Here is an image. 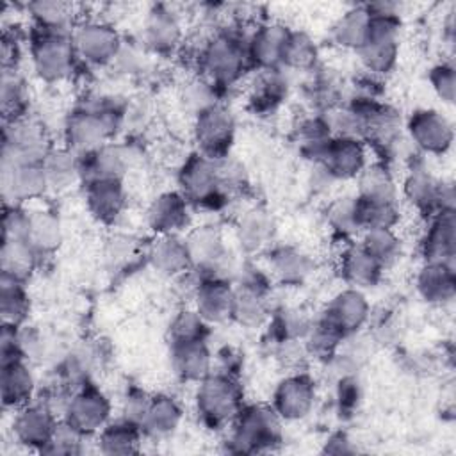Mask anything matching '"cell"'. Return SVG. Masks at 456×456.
Instances as JSON below:
<instances>
[{
    "mask_svg": "<svg viewBox=\"0 0 456 456\" xmlns=\"http://www.w3.org/2000/svg\"><path fill=\"white\" fill-rule=\"evenodd\" d=\"M126 103L128 100L114 94H87L64 121L62 146L77 155H86L112 142L123 128Z\"/></svg>",
    "mask_w": 456,
    "mask_h": 456,
    "instance_id": "obj_1",
    "label": "cell"
},
{
    "mask_svg": "<svg viewBox=\"0 0 456 456\" xmlns=\"http://www.w3.org/2000/svg\"><path fill=\"white\" fill-rule=\"evenodd\" d=\"M201 77L219 91L237 86L251 69L248 34L226 27L212 34L198 52Z\"/></svg>",
    "mask_w": 456,
    "mask_h": 456,
    "instance_id": "obj_2",
    "label": "cell"
},
{
    "mask_svg": "<svg viewBox=\"0 0 456 456\" xmlns=\"http://www.w3.org/2000/svg\"><path fill=\"white\" fill-rule=\"evenodd\" d=\"M395 4H370L369 28L356 55L369 75L381 77L395 66L399 53L401 18Z\"/></svg>",
    "mask_w": 456,
    "mask_h": 456,
    "instance_id": "obj_3",
    "label": "cell"
},
{
    "mask_svg": "<svg viewBox=\"0 0 456 456\" xmlns=\"http://www.w3.org/2000/svg\"><path fill=\"white\" fill-rule=\"evenodd\" d=\"M283 442V420L271 404H242L228 426L226 449L255 454L274 451Z\"/></svg>",
    "mask_w": 456,
    "mask_h": 456,
    "instance_id": "obj_4",
    "label": "cell"
},
{
    "mask_svg": "<svg viewBox=\"0 0 456 456\" xmlns=\"http://www.w3.org/2000/svg\"><path fill=\"white\" fill-rule=\"evenodd\" d=\"M242 404L244 392L235 374L217 369L196 383L194 408L208 429L228 428Z\"/></svg>",
    "mask_w": 456,
    "mask_h": 456,
    "instance_id": "obj_5",
    "label": "cell"
},
{
    "mask_svg": "<svg viewBox=\"0 0 456 456\" xmlns=\"http://www.w3.org/2000/svg\"><path fill=\"white\" fill-rule=\"evenodd\" d=\"M28 55L36 75L48 84L69 78L78 64L71 30L32 27L28 36Z\"/></svg>",
    "mask_w": 456,
    "mask_h": 456,
    "instance_id": "obj_6",
    "label": "cell"
},
{
    "mask_svg": "<svg viewBox=\"0 0 456 456\" xmlns=\"http://www.w3.org/2000/svg\"><path fill=\"white\" fill-rule=\"evenodd\" d=\"M180 192L191 205L217 210L230 198L219 180L217 160L192 151L178 169Z\"/></svg>",
    "mask_w": 456,
    "mask_h": 456,
    "instance_id": "obj_7",
    "label": "cell"
},
{
    "mask_svg": "<svg viewBox=\"0 0 456 456\" xmlns=\"http://www.w3.org/2000/svg\"><path fill=\"white\" fill-rule=\"evenodd\" d=\"M78 62L87 66H112L123 39L116 27L100 18L78 21L71 30Z\"/></svg>",
    "mask_w": 456,
    "mask_h": 456,
    "instance_id": "obj_8",
    "label": "cell"
},
{
    "mask_svg": "<svg viewBox=\"0 0 456 456\" xmlns=\"http://www.w3.org/2000/svg\"><path fill=\"white\" fill-rule=\"evenodd\" d=\"M110 413L112 403L109 395L87 381L71 392L61 419L89 438L96 436L110 422Z\"/></svg>",
    "mask_w": 456,
    "mask_h": 456,
    "instance_id": "obj_9",
    "label": "cell"
},
{
    "mask_svg": "<svg viewBox=\"0 0 456 456\" xmlns=\"http://www.w3.org/2000/svg\"><path fill=\"white\" fill-rule=\"evenodd\" d=\"M192 137L196 151L201 155L221 160L230 155L235 139V119L224 103H216L194 116Z\"/></svg>",
    "mask_w": 456,
    "mask_h": 456,
    "instance_id": "obj_10",
    "label": "cell"
},
{
    "mask_svg": "<svg viewBox=\"0 0 456 456\" xmlns=\"http://www.w3.org/2000/svg\"><path fill=\"white\" fill-rule=\"evenodd\" d=\"M52 148L45 126L30 114L14 121H4L2 162H43Z\"/></svg>",
    "mask_w": 456,
    "mask_h": 456,
    "instance_id": "obj_11",
    "label": "cell"
},
{
    "mask_svg": "<svg viewBox=\"0 0 456 456\" xmlns=\"http://www.w3.org/2000/svg\"><path fill=\"white\" fill-rule=\"evenodd\" d=\"M403 196L426 217L440 210H454L452 185L438 180L424 166H411L408 169L403 180Z\"/></svg>",
    "mask_w": 456,
    "mask_h": 456,
    "instance_id": "obj_12",
    "label": "cell"
},
{
    "mask_svg": "<svg viewBox=\"0 0 456 456\" xmlns=\"http://www.w3.org/2000/svg\"><path fill=\"white\" fill-rule=\"evenodd\" d=\"M192 271H198L200 276H217L228 278L226 271L232 269L228 256V248L221 232L216 226H198L185 237Z\"/></svg>",
    "mask_w": 456,
    "mask_h": 456,
    "instance_id": "obj_13",
    "label": "cell"
},
{
    "mask_svg": "<svg viewBox=\"0 0 456 456\" xmlns=\"http://www.w3.org/2000/svg\"><path fill=\"white\" fill-rule=\"evenodd\" d=\"M406 132L413 146L426 155H444L454 141L451 119L436 109H417L406 121Z\"/></svg>",
    "mask_w": 456,
    "mask_h": 456,
    "instance_id": "obj_14",
    "label": "cell"
},
{
    "mask_svg": "<svg viewBox=\"0 0 456 456\" xmlns=\"http://www.w3.org/2000/svg\"><path fill=\"white\" fill-rule=\"evenodd\" d=\"M59 419L61 417L50 406L39 399H34L28 404L14 410L11 422L12 438L27 449L43 452L55 431Z\"/></svg>",
    "mask_w": 456,
    "mask_h": 456,
    "instance_id": "obj_15",
    "label": "cell"
},
{
    "mask_svg": "<svg viewBox=\"0 0 456 456\" xmlns=\"http://www.w3.org/2000/svg\"><path fill=\"white\" fill-rule=\"evenodd\" d=\"M317 399V388L314 379L305 372H292L278 381L271 406L281 420L296 422L306 419Z\"/></svg>",
    "mask_w": 456,
    "mask_h": 456,
    "instance_id": "obj_16",
    "label": "cell"
},
{
    "mask_svg": "<svg viewBox=\"0 0 456 456\" xmlns=\"http://www.w3.org/2000/svg\"><path fill=\"white\" fill-rule=\"evenodd\" d=\"M192 296V308L201 319L210 324H221L232 319L235 303V285L232 280L217 276L196 278Z\"/></svg>",
    "mask_w": 456,
    "mask_h": 456,
    "instance_id": "obj_17",
    "label": "cell"
},
{
    "mask_svg": "<svg viewBox=\"0 0 456 456\" xmlns=\"http://www.w3.org/2000/svg\"><path fill=\"white\" fill-rule=\"evenodd\" d=\"M48 191L43 162H2L4 205H23Z\"/></svg>",
    "mask_w": 456,
    "mask_h": 456,
    "instance_id": "obj_18",
    "label": "cell"
},
{
    "mask_svg": "<svg viewBox=\"0 0 456 456\" xmlns=\"http://www.w3.org/2000/svg\"><path fill=\"white\" fill-rule=\"evenodd\" d=\"M321 317L347 338L370 321V305L363 290L346 287L330 299Z\"/></svg>",
    "mask_w": 456,
    "mask_h": 456,
    "instance_id": "obj_19",
    "label": "cell"
},
{
    "mask_svg": "<svg viewBox=\"0 0 456 456\" xmlns=\"http://www.w3.org/2000/svg\"><path fill=\"white\" fill-rule=\"evenodd\" d=\"M369 146L360 139L331 137L317 164L333 180H351L367 167Z\"/></svg>",
    "mask_w": 456,
    "mask_h": 456,
    "instance_id": "obj_20",
    "label": "cell"
},
{
    "mask_svg": "<svg viewBox=\"0 0 456 456\" xmlns=\"http://www.w3.org/2000/svg\"><path fill=\"white\" fill-rule=\"evenodd\" d=\"M80 157L82 185L93 180H123L134 164V148L107 142Z\"/></svg>",
    "mask_w": 456,
    "mask_h": 456,
    "instance_id": "obj_21",
    "label": "cell"
},
{
    "mask_svg": "<svg viewBox=\"0 0 456 456\" xmlns=\"http://www.w3.org/2000/svg\"><path fill=\"white\" fill-rule=\"evenodd\" d=\"M182 41L180 16L166 5H153L142 21V46L157 55H171Z\"/></svg>",
    "mask_w": 456,
    "mask_h": 456,
    "instance_id": "obj_22",
    "label": "cell"
},
{
    "mask_svg": "<svg viewBox=\"0 0 456 456\" xmlns=\"http://www.w3.org/2000/svg\"><path fill=\"white\" fill-rule=\"evenodd\" d=\"M420 253L424 262L454 264V255H456L454 210H440L428 217V224L420 239Z\"/></svg>",
    "mask_w": 456,
    "mask_h": 456,
    "instance_id": "obj_23",
    "label": "cell"
},
{
    "mask_svg": "<svg viewBox=\"0 0 456 456\" xmlns=\"http://www.w3.org/2000/svg\"><path fill=\"white\" fill-rule=\"evenodd\" d=\"M169 362L178 379L198 383L214 370V353L207 338L169 342Z\"/></svg>",
    "mask_w": 456,
    "mask_h": 456,
    "instance_id": "obj_24",
    "label": "cell"
},
{
    "mask_svg": "<svg viewBox=\"0 0 456 456\" xmlns=\"http://www.w3.org/2000/svg\"><path fill=\"white\" fill-rule=\"evenodd\" d=\"M189 201L180 191H164L146 208V224L157 235H176L189 223Z\"/></svg>",
    "mask_w": 456,
    "mask_h": 456,
    "instance_id": "obj_25",
    "label": "cell"
},
{
    "mask_svg": "<svg viewBox=\"0 0 456 456\" xmlns=\"http://www.w3.org/2000/svg\"><path fill=\"white\" fill-rule=\"evenodd\" d=\"M385 267L360 244L346 242L338 256V273L347 287L360 290L374 289L383 278Z\"/></svg>",
    "mask_w": 456,
    "mask_h": 456,
    "instance_id": "obj_26",
    "label": "cell"
},
{
    "mask_svg": "<svg viewBox=\"0 0 456 456\" xmlns=\"http://www.w3.org/2000/svg\"><path fill=\"white\" fill-rule=\"evenodd\" d=\"M84 200L96 221L112 224L126 207V189L123 180H93L84 183Z\"/></svg>",
    "mask_w": 456,
    "mask_h": 456,
    "instance_id": "obj_27",
    "label": "cell"
},
{
    "mask_svg": "<svg viewBox=\"0 0 456 456\" xmlns=\"http://www.w3.org/2000/svg\"><path fill=\"white\" fill-rule=\"evenodd\" d=\"M146 260L153 271L167 278H182L192 271L187 242L178 233L157 235L146 251Z\"/></svg>",
    "mask_w": 456,
    "mask_h": 456,
    "instance_id": "obj_28",
    "label": "cell"
},
{
    "mask_svg": "<svg viewBox=\"0 0 456 456\" xmlns=\"http://www.w3.org/2000/svg\"><path fill=\"white\" fill-rule=\"evenodd\" d=\"M289 30L290 28L281 23H262L248 34V55L251 68L256 71L278 69Z\"/></svg>",
    "mask_w": 456,
    "mask_h": 456,
    "instance_id": "obj_29",
    "label": "cell"
},
{
    "mask_svg": "<svg viewBox=\"0 0 456 456\" xmlns=\"http://www.w3.org/2000/svg\"><path fill=\"white\" fill-rule=\"evenodd\" d=\"M36 378L27 360L0 363V395L5 410H18L36 399Z\"/></svg>",
    "mask_w": 456,
    "mask_h": 456,
    "instance_id": "obj_30",
    "label": "cell"
},
{
    "mask_svg": "<svg viewBox=\"0 0 456 456\" xmlns=\"http://www.w3.org/2000/svg\"><path fill=\"white\" fill-rule=\"evenodd\" d=\"M419 296L429 305H447L456 294L454 264L424 262L415 276Z\"/></svg>",
    "mask_w": 456,
    "mask_h": 456,
    "instance_id": "obj_31",
    "label": "cell"
},
{
    "mask_svg": "<svg viewBox=\"0 0 456 456\" xmlns=\"http://www.w3.org/2000/svg\"><path fill=\"white\" fill-rule=\"evenodd\" d=\"M271 287L237 283L235 285V303L232 319L246 328H256L269 321L271 317Z\"/></svg>",
    "mask_w": 456,
    "mask_h": 456,
    "instance_id": "obj_32",
    "label": "cell"
},
{
    "mask_svg": "<svg viewBox=\"0 0 456 456\" xmlns=\"http://www.w3.org/2000/svg\"><path fill=\"white\" fill-rule=\"evenodd\" d=\"M314 260L303 249L294 246H276L269 249L267 271L283 285H299L314 271Z\"/></svg>",
    "mask_w": 456,
    "mask_h": 456,
    "instance_id": "obj_33",
    "label": "cell"
},
{
    "mask_svg": "<svg viewBox=\"0 0 456 456\" xmlns=\"http://www.w3.org/2000/svg\"><path fill=\"white\" fill-rule=\"evenodd\" d=\"M289 94V82L281 68L262 69L256 73L249 94L248 107L255 114H267L276 110Z\"/></svg>",
    "mask_w": 456,
    "mask_h": 456,
    "instance_id": "obj_34",
    "label": "cell"
},
{
    "mask_svg": "<svg viewBox=\"0 0 456 456\" xmlns=\"http://www.w3.org/2000/svg\"><path fill=\"white\" fill-rule=\"evenodd\" d=\"M273 235H274V219L267 210L260 207H253L246 210L239 217L235 226L237 244L248 255L258 253L267 246H271Z\"/></svg>",
    "mask_w": 456,
    "mask_h": 456,
    "instance_id": "obj_35",
    "label": "cell"
},
{
    "mask_svg": "<svg viewBox=\"0 0 456 456\" xmlns=\"http://www.w3.org/2000/svg\"><path fill=\"white\" fill-rule=\"evenodd\" d=\"M182 419L183 410L180 403L169 394H157L151 395L141 429L148 438H167L180 428Z\"/></svg>",
    "mask_w": 456,
    "mask_h": 456,
    "instance_id": "obj_36",
    "label": "cell"
},
{
    "mask_svg": "<svg viewBox=\"0 0 456 456\" xmlns=\"http://www.w3.org/2000/svg\"><path fill=\"white\" fill-rule=\"evenodd\" d=\"M45 175L48 180V191L62 192L71 189L80 180V157L66 146L52 148L43 160Z\"/></svg>",
    "mask_w": 456,
    "mask_h": 456,
    "instance_id": "obj_37",
    "label": "cell"
},
{
    "mask_svg": "<svg viewBox=\"0 0 456 456\" xmlns=\"http://www.w3.org/2000/svg\"><path fill=\"white\" fill-rule=\"evenodd\" d=\"M144 438L142 429L125 419L110 420L98 435L96 445L103 454H134L141 449Z\"/></svg>",
    "mask_w": 456,
    "mask_h": 456,
    "instance_id": "obj_38",
    "label": "cell"
},
{
    "mask_svg": "<svg viewBox=\"0 0 456 456\" xmlns=\"http://www.w3.org/2000/svg\"><path fill=\"white\" fill-rule=\"evenodd\" d=\"M358 191L356 196L367 201L379 203H397L399 189L390 173V169L383 162L367 164V167L358 175Z\"/></svg>",
    "mask_w": 456,
    "mask_h": 456,
    "instance_id": "obj_39",
    "label": "cell"
},
{
    "mask_svg": "<svg viewBox=\"0 0 456 456\" xmlns=\"http://www.w3.org/2000/svg\"><path fill=\"white\" fill-rule=\"evenodd\" d=\"M25 240L43 256L53 253L62 242V224L52 210H28Z\"/></svg>",
    "mask_w": 456,
    "mask_h": 456,
    "instance_id": "obj_40",
    "label": "cell"
},
{
    "mask_svg": "<svg viewBox=\"0 0 456 456\" xmlns=\"http://www.w3.org/2000/svg\"><path fill=\"white\" fill-rule=\"evenodd\" d=\"M30 310L25 281L11 274L0 276V317L2 324L23 326Z\"/></svg>",
    "mask_w": 456,
    "mask_h": 456,
    "instance_id": "obj_41",
    "label": "cell"
},
{
    "mask_svg": "<svg viewBox=\"0 0 456 456\" xmlns=\"http://www.w3.org/2000/svg\"><path fill=\"white\" fill-rule=\"evenodd\" d=\"M370 12L367 5H356L337 18L331 27V41L346 50H358L365 41Z\"/></svg>",
    "mask_w": 456,
    "mask_h": 456,
    "instance_id": "obj_42",
    "label": "cell"
},
{
    "mask_svg": "<svg viewBox=\"0 0 456 456\" xmlns=\"http://www.w3.org/2000/svg\"><path fill=\"white\" fill-rule=\"evenodd\" d=\"M319 50L315 41L303 30H289L280 68L289 71H312L317 64Z\"/></svg>",
    "mask_w": 456,
    "mask_h": 456,
    "instance_id": "obj_43",
    "label": "cell"
},
{
    "mask_svg": "<svg viewBox=\"0 0 456 456\" xmlns=\"http://www.w3.org/2000/svg\"><path fill=\"white\" fill-rule=\"evenodd\" d=\"M331 137V130L326 123V118L321 112L301 119L296 128V142L299 146V153L312 164L319 162Z\"/></svg>",
    "mask_w": 456,
    "mask_h": 456,
    "instance_id": "obj_44",
    "label": "cell"
},
{
    "mask_svg": "<svg viewBox=\"0 0 456 456\" xmlns=\"http://www.w3.org/2000/svg\"><path fill=\"white\" fill-rule=\"evenodd\" d=\"M27 11L34 20V27L52 30H73L75 5L62 0H36L27 4Z\"/></svg>",
    "mask_w": 456,
    "mask_h": 456,
    "instance_id": "obj_45",
    "label": "cell"
},
{
    "mask_svg": "<svg viewBox=\"0 0 456 456\" xmlns=\"http://www.w3.org/2000/svg\"><path fill=\"white\" fill-rule=\"evenodd\" d=\"M39 256L41 255L25 239L2 240L0 265H2V273L5 274H11L25 281L36 269Z\"/></svg>",
    "mask_w": 456,
    "mask_h": 456,
    "instance_id": "obj_46",
    "label": "cell"
},
{
    "mask_svg": "<svg viewBox=\"0 0 456 456\" xmlns=\"http://www.w3.org/2000/svg\"><path fill=\"white\" fill-rule=\"evenodd\" d=\"M326 224L330 226L331 233L346 242H351L354 237H360L362 228L358 223L356 212V198L354 196H342L333 200L326 208Z\"/></svg>",
    "mask_w": 456,
    "mask_h": 456,
    "instance_id": "obj_47",
    "label": "cell"
},
{
    "mask_svg": "<svg viewBox=\"0 0 456 456\" xmlns=\"http://www.w3.org/2000/svg\"><path fill=\"white\" fill-rule=\"evenodd\" d=\"M360 244L387 269L392 265L401 251L403 240L397 235L395 228H370L360 233Z\"/></svg>",
    "mask_w": 456,
    "mask_h": 456,
    "instance_id": "obj_48",
    "label": "cell"
},
{
    "mask_svg": "<svg viewBox=\"0 0 456 456\" xmlns=\"http://www.w3.org/2000/svg\"><path fill=\"white\" fill-rule=\"evenodd\" d=\"M0 100L4 121H14L28 116V91L18 71H2Z\"/></svg>",
    "mask_w": 456,
    "mask_h": 456,
    "instance_id": "obj_49",
    "label": "cell"
},
{
    "mask_svg": "<svg viewBox=\"0 0 456 456\" xmlns=\"http://www.w3.org/2000/svg\"><path fill=\"white\" fill-rule=\"evenodd\" d=\"M356 212L362 232L370 228H395L399 223V205L397 203H379L367 201L354 194Z\"/></svg>",
    "mask_w": 456,
    "mask_h": 456,
    "instance_id": "obj_50",
    "label": "cell"
},
{
    "mask_svg": "<svg viewBox=\"0 0 456 456\" xmlns=\"http://www.w3.org/2000/svg\"><path fill=\"white\" fill-rule=\"evenodd\" d=\"M207 333H208V324L201 319V315L192 306L178 310L169 322V342L207 338Z\"/></svg>",
    "mask_w": 456,
    "mask_h": 456,
    "instance_id": "obj_51",
    "label": "cell"
},
{
    "mask_svg": "<svg viewBox=\"0 0 456 456\" xmlns=\"http://www.w3.org/2000/svg\"><path fill=\"white\" fill-rule=\"evenodd\" d=\"M86 440L87 436L78 433L66 420L59 419L50 442L43 449V454H80L84 451L82 445Z\"/></svg>",
    "mask_w": 456,
    "mask_h": 456,
    "instance_id": "obj_52",
    "label": "cell"
},
{
    "mask_svg": "<svg viewBox=\"0 0 456 456\" xmlns=\"http://www.w3.org/2000/svg\"><path fill=\"white\" fill-rule=\"evenodd\" d=\"M221 94V91L217 87H214L208 80H205L203 77L191 80L185 87H183V94L182 100L185 103V107L192 112V116H196L198 112H201L203 109L219 103L221 100H217Z\"/></svg>",
    "mask_w": 456,
    "mask_h": 456,
    "instance_id": "obj_53",
    "label": "cell"
},
{
    "mask_svg": "<svg viewBox=\"0 0 456 456\" xmlns=\"http://www.w3.org/2000/svg\"><path fill=\"white\" fill-rule=\"evenodd\" d=\"M360 399H362V388L356 374L354 372L340 374L335 388V404H337L338 415L346 417L354 413V410L360 404Z\"/></svg>",
    "mask_w": 456,
    "mask_h": 456,
    "instance_id": "obj_54",
    "label": "cell"
},
{
    "mask_svg": "<svg viewBox=\"0 0 456 456\" xmlns=\"http://www.w3.org/2000/svg\"><path fill=\"white\" fill-rule=\"evenodd\" d=\"M150 403H151V394H148L146 390L139 387L126 388L121 403V419L134 422L141 428Z\"/></svg>",
    "mask_w": 456,
    "mask_h": 456,
    "instance_id": "obj_55",
    "label": "cell"
},
{
    "mask_svg": "<svg viewBox=\"0 0 456 456\" xmlns=\"http://www.w3.org/2000/svg\"><path fill=\"white\" fill-rule=\"evenodd\" d=\"M137 256V242L128 235H112L109 239L105 258L112 269L126 267Z\"/></svg>",
    "mask_w": 456,
    "mask_h": 456,
    "instance_id": "obj_56",
    "label": "cell"
},
{
    "mask_svg": "<svg viewBox=\"0 0 456 456\" xmlns=\"http://www.w3.org/2000/svg\"><path fill=\"white\" fill-rule=\"evenodd\" d=\"M142 48L144 46L128 45L126 41H123V45L112 62V68H116L119 73H126V75L142 73L148 64V55Z\"/></svg>",
    "mask_w": 456,
    "mask_h": 456,
    "instance_id": "obj_57",
    "label": "cell"
},
{
    "mask_svg": "<svg viewBox=\"0 0 456 456\" xmlns=\"http://www.w3.org/2000/svg\"><path fill=\"white\" fill-rule=\"evenodd\" d=\"M28 210L23 205H4L2 240H16L27 237Z\"/></svg>",
    "mask_w": 456,
    "mask_h": 456,
    "instance_id": "obj_58",
    "label": "cell"
},
{
    "mask_svg": "<svg viewBox=\"0 0 456 456\" xmlns=\"http://www.w3.org/2000/svg\"><path fill=\"white\" fill-rule=\"evenodd\" d=\"M428 78L435 94L451 105L454 102V66L451 62H438L429 69Z\"/></svg>",
    "mask_w": 456,
    "mask_h": 456,
    "instance_id": "obj_59",
    "label": "cell"
},
{
    "mask_svg": "<svg viewBox=\"0 0 456 456\" xmlns=\"http://www.w3.org/2000/svg\"><path fill=\"white\" fill-rule=\"evenodd\" d=\"M21 41L12 32H4L2 37V71H18V64L21 62Z\"/></svg>",
    "mask_w": 456,
    "mask_h": 456,
    "instance_id": "obj_60",
    "label": "cell"
},
{
    "mask_svg": "<svg viewBox=\"0 0 456 456\" xmlns=\"http://www.w3.org/2000/svg\"><path fill=\"white\" fill-rule=\"evenodd\" d=\"M322 452H328V454H351V452H356V447L353 445L351 438L344 431H337V433H331L326 438Z\"/></svg>",
    "mask_w": 456,
    "mask_h": 456,
    "instance_id": "obj_61",
    "label": "cell"
}]
</instances>
